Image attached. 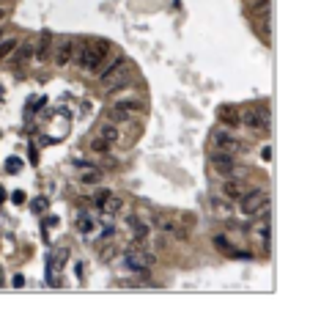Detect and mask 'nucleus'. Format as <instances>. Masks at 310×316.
<instances>
[{
	"mask_svg": "<svg viewBox=\"0 0 310 316\" xmlns=\"http://www.w3.org/2000/svg\"><path fill=\"white\" fill-rule=\"evenodd\" d=\"M143 110V102L140 99H124V102H113V107L107 110V121H116V124H121V121H132L134 113Z\"/></svg>",
	"mask_w": 310,
	"mask_h": 316,
	"instance_id": "obj_3",
	"label": "nucleus"
},
{
	"mask_svg": "<svg viewBox=\"0 0 310 316\" xmlns=\"http://www.w3.org/2000/svg\"><path fill=\"white\" fill-rule=\"evenodd\" d=\"M66 259H69V247H66V245L55 247V250H52L50 256H47V283H50V286H60L58 272L63 270Z\"/></svg>",
	"mask_w": 310,
	"mask_h": 316,
	"instance_id": "obj_4",
	"label": "nucleus"
},
{
	"mask_svg": "<svg viewBox=\"0 0 310 316\" xmlns=\"http://www.w3.org/2000/svg\"><path fill=\"white\" fill-rule=\"evenodd\" d=\"M33 50H36V47H33V42H22V47H17V55H14V60H17L19 66H22V64H28L30 55H33Z\"/></svg>",
	"mask_w": 310,
	"mask_h": 316,
	"instance_id": "obj_18",
	"label": "nucleus"
},
{
	"mask_svg": "<svg viewBox=\"0 0 310 316\" xmlns=\"http://www.w3.org/2000/svg\"><path fill=\"white\" fill-rule=\"evenodd\" d=\"M212 146L217 151H225V154H242L245 151V143H242L239 138H233L231 132H225V130H214L212 132Z\"/></svg>",
	"mask_w": 310,
	"mask_h": 316,
	"instance_id": "obj_7",
	"label": "nucleus"
},
{
	"mask_svg": "<svg viewBox=\"0 0 310 316\" xmlns=\"http://www.w3.org/2000/svg\"><path fill=\"white\" fill-rule=\"evenodd\" d=\"M6 198V193H3V187H0V201H3Z\"/></svg>",
	"mask_w": 310,
	"mask_h": 316,
	"instance_id": "obj_34",
	"label": "nucleus"
},
{
	"mask_svg": "<svg viewBox=\"0 0 310 316\" xmlns=\"http://www.w3.org/2000/svg\"><path fill=\"white\" fill-rule=\"evenodd\" d=\"M47 209V198H36V204H33V212H39V214H42Z\"/></svg>",
	"mask_w": 310,
	"mask_h": 316,
	"instance_id": "obj_29",
	"label": "nucleus"
},
{
	"mask_svg": "<svg viewBox=\"0 0 310 316\" xmlns=\"http://www.w3.org/2000/svg\"><path fill=\"white\" fill-rule=\"evenodd\" d=\"M157 228H159L162 234H167V237H179V239L187 237L184 226H181L176 217H167V214H159V217H157Z\"/></svg>",
	"mask_w": 310,
	"mask_h": 316,
	"instance_id": "obj_12",
	"label": "nucleus"
},
{
	"mask_svg": "<svg viewBox=\"0 0 310 316\" xmlns=\"http://www.w3.org/2000/svg\"><path fill=\"white\" fill-rule=\"evenodd\" d=\"M44 105H47V97H42V99H30V105H28V113H36V110H42Z\"/></svg>",
	"mask_w": 310,
	"mask_h": 316,
	"instance_id": "obj_28",
	"label": "nucleus"
},
{
	"mask_svg": "<svg viewBox=\"0 0 310 316\" xmlns=\"http://www.w3.org/2000/svg\"><path fill=\"white\" fill-rule=\"evenodd\" d=\"M11 283H14L17 289H22L25 286V278H22V275H14V280H11Z\"/></svg>",
	"mask_w": 310,
	"mask_h": 316,
	"instance_id": "obj_32",
	"label": "nucleus"
},
{
	"mask_svg": "<svg viewBox=\"0 0 310 316\" xmlns=\"http://www.w3.org/2000/svg\"><path fill=\"white\" fill-rule=\"evenodd\" d=\"M110 146H113V143H107V140H105V138H99V135L91 140V149H93V151H99V154L110 151Z\"/></svg>",
	"mask_w": 310,
	"mask_h": 316,
	"instance_id": "obj_25",
	"label": "nucleus"
},
{
	"mask_svg": "<svg viewBox=\"0 0 310 316\" xmlns=\"http://www.w3.org/2000/svg\"><path fill=\"white\" fill-rule=\"evenodd\" d=\"M110 42H85V44H80L77 50H80V55H77V66L83 72H93V69H99V66L105 64V58H107V52H110Z\"/></svg>",
	"mask_w": 310,
	"mask_h": 316,
	"instance_id": "obj_1",
	"label": "nucleus"
},
{
	"mask_svg": "<svg viewBox=\"0 0 310 316\" xmlns=\"http://www.w3.org/2000/svg\"><path fill=\"white\" fill-rule=\"evenodd\" d=\"M129 80H132V64L129 60H121V64H116L107 75H99V83H102V88L107 93H113V91H121V88H126L129 85Z\"/></svg>",
	"mask_w": 310,
	"mask_h": 316,
	"instance_id": "obj_2",
	"label": "nucleus"
},
{
	"mask_svg": "<svg viewBox=\"0 0 310 316\" xmlns=\"http://www.w3.org/2000/svg\"><path fill=\"white\" fill-rule=\"evenodd\" d=\"M6 3H9V0H0V6H6Z\"/></svg>",
	"mask_w": 310,
	"mask_h": 316,
	"instance_id": "obj_36",
	"label": "nucleus"
},
{
	"mask_svg": "<svg viewBox=\"0 0 310 316\" xmlns=\"http://www.w3.org/2000/svg\"><path fill=\"white\" fill-rule=\"evenodd\" d=\"M19 168H22V160H19V157H9V160H6V171H9V173H17Z\"/></svg>",
	"mask_w": 310,
	"mask_h": 316,
	"instance_id": "obj_26",
	"label": "nucleus"
},
{
	"mask_svg": "<svg viewBox=\"0 0 310 316\" xmlns=\"http://www.w3.org/2000/svg\"><path fill=\"white\" fill-rule=\"evenodd\" d=\"M124 267L129 272H143V270H148V267H154V256L146 253V250H129L124 256Z\"/></svg>",
	"mask_w": 310,
	"mask_h": 316,
	"instance_id": "obj_9",
	"label": "nucleus"
},
{
	"mask_svg": "<svg viewBox=\"0 0 310 316\" xmlns=\"http://www.w3.org/2000/svg\"><path fill=\"white\" fill-rule=\"evenodd\" d=\"M0 283H3V270H0Z\"/></svg>",
	"mask_w": 310,
	"mask_h": 316,
	"instance_id": "obj_35",
	"label": "nucleus"
},
{
	"mask_svg": "<svg viewBox=\"0 0 310 316\" xmlns=\"http://www.w3.org/2000/svg\"><path fill=\"white\" fill-rule=\"evenodd\" d=\"M9 14H11L9 6H0V22H3V19H9Z\"/></svg>",
	"mask_w": 310,
	"mask_h": 316,
	"instance_id": "obj_31",
	"label": "nucleus"
},
{
	"mask_svg": "<svg viewBox=\"0 0 310 316\" xmlns=\"http://www.w3.org/2000/svg\"><path fill=\"white\" fill-rule=\"evenodd\" d=\"M220 116L228 121V124H242V113L233 116V107H220Z\"/></svg>",
	"mask_w": 310,
	"mask_h": 316,
	"instance_id": "obj_24",
	"label": "nucleus"
},
{
	"mask_svg": "<svg viewBox=\"0 0 310 316\" xmlns=\"http://www.w3.org/2000/svg\"><path fill=\"white\" fill-rule=\"evenodd\" d=\"M264 206H269V196L264 190H250L245 198L239 201V212L245 214V217H255Z\"/></svg>",
	"mask_w": 310,
	"mask_h": 316,
	"instance_id": "obj_6",
	"label": "nucleus"
},
{
	"mask_svg": "<svg viewBox=\"0 0 310 316\" xmlns=\"http://www.w3.org/2000/svg\"><path fill=\"white\" fill-rule=\"evenodd\" d=\"M14 50H17V42H14V39H3V42H0V58H9Z\"/></svg>",
	"mask_w": 310,
	"mask_h": 316,
	"instance_id": "obj_23",
	"label": "nucleus"
},
{
	"mask_svg": "<svg viewBox=\"0 0 310 316\" xmlns=\"http://www.w3.org/2000/svg\"><path fill=\"white\" fill-rule=\"evenodd\" d=\"M113 259H116V245L102 242V247H99V261H102V264H110Z\"/></svg>",
	"mask_w": 310,
	"mask_h": 316,
	"instance_id": "obj_21",
	"label": "nucleus"
},
{
	"mask_svg": "<svg viewBox=\"0 0 310 316\" xmlns=\"http://www.w3.org/2000/svg\"><path fill=\"white\" fill-rule=\"evenodd\" d=\"M212 209H214V214H220V217H231V209H228V204H225V201H220V198L212 201Z\"/></svg>",
	"mask_w": 310,
	"mask_h": 316,
	"instance_id": "obj_22",
	"label": "nucleus"
},
{
	"mask_svg": "<svg viewBox=\"0 0 310 316\" xmlns=\"http://www.w3.org/2000/svg\"><path fill=\"white\" fill-rule=\"evenodd\" d=\"M242 124L247 130H269V110L266 105H253L242 110Z\"/></svg>",
	"mask_w": 310,
	"mask_h": 316,
	"instance_id": "obj_5",
	"label": "nucleus"
},
{
	"mask_svg": "<svg viewBox=\"0 0 310 316\" xmlns=\"http://www.w3.org/2000/svg\"><path fill=\"white\" fill-rule=\"evenodd\" d=\"M261 157H264V160H272V146H264V151H261Z\"/></svg>",
	"mask_w": 310,
	"mask_h": 316,
	"instance_id": "obj_33",
	"label": "nucleus"
},
{
	"mask_svg": "<svg viewBox=\"0 0 310 316\" xmlns=\"http://www.w3.org/2000/svg\"><path fill=\"white\" fill-rule=\"evenodd\" d=\"M102 212H105V217H113V214H118L121 212V206H124V201H121L118 196H110L107 201H102Z\"/></svg>",
	"mask_w": 310,
	"mask_h": 316,
	"instance_id": "obj_17",
	"label": "nucleus"
},
{
	"mask_svg": "<svg viewBox=\"0 0 310 316\" xmlns=\"http://www.w3.org/2000/svg\"><path fill=\"white\" fill-rule=\"evenodd\" d=\"M96 135L105 138L107 143H118V135H121V132H118V124H116V121H107V124H102V127L96 130Z\"/></svg>",
	"mask_w": 310,
	"mask_h": 316,
	"instance_id": "obj_13",
	"label": "nucleus"
},
{
	"mask_svg": "<svg viewBox=\"0 0 310 316\" xmlns=\"http://www.w3.org/2000/svg\"><path fill=\"white\" fill-rule=\"evenodd\" d=\"M220 193L225 198H231V201H242L247 196V184H245V179H236V176H228L225 181H222V187H220Z\"/></svg>",
	"mask_w": 310,
	"mask_h": 316,
	"instance_id": "obj_10",
	"label": "nucleus"
},
{
	"mask_svg": "<svg viewBox=\"0 0 310 316\" xmlns=\"http://www.w3.org/2000/svg\"><path fill=\"white\" fill-rule=\"evenodd\" d=\"M50 50H52V33H50V30H44V33H42V39H39V47H36V58H39V60H47Z\"/></svg>",
	"mask_w": 310,
	"mask_h": 316,
	"instance_id": "obj_16",
	"label": "nucleus"
},
{
	"mask_svg": "<svg viewBox=\"0 0 310 316\" xmlns=\"http://www.w3.org/2000/svg\"><path fill=\"white\" fill-rule=\"evenodd\" d=\"M11 201H14V204H25V193H22V190L11 193Z\"/></svg>",
	"mask_w": 310,
	"mask_h": 316,
	"instance_id": "obj_30",
	"label": "nucleus"
},
{
	"mask_svg": "<svg viewBox=\"0 0 310 316\" xmlns=\"http://www.w3.org/2000/svg\"><path fill=\"white\" fill-rule=\"evenodd\" d=\"M209 163H212V168L220 173V176H233V171H236V154H225V151H212V157H209Z\"/></svg>",
	"mask_w": 310,
	"mask_h": 316,
	"instance_id": "obj_8",
	"label": "nucleus"
},
{
	"mask_svg": "<svg viewBox=\"0 0 310 316\" xmlns=\"http://www.w3.org/2000/svg\"><path fill=\"white\" fill-rule=\"evenodd\" d=\"M212 242H214V247H217V250L225 253V256H231V253L236 250V247L231 245V239H228L225 234H214V239H212Z\"/></svg>",
	"mask_w": 310,
	"mask_h": 316,
	"instance_id": "obj_19",
	"label": "nucleus"
},
{
	"mask_svg": "<svg viewBox=\"0 0 310 316\" xmlns=\"http://www.w3.org/2000/svg\"><path fill=\"white\" fill-rule=\"evenodd\" d=\"M269 3H272V0H253V9L261 11L264 17H269Z\"/></svg>",
	"mask_w": 310,
	"mask_h": 316,
	"instance_id": "obj_27",
	"label": "nucleus"
},
{
	"mask_svg": "<svg viewBox=\"0 0 310 316\" xmlns=\"http://www.w3.org/2000/svg\"><path fill=\"white\" fill-rule=\"evenodd\" d=\"M52 50H55V66L58 69H63L66 64H69L72 60V55H74V42L72 39H55V47H52Z\"/></svg>",
	"mask_w": 310,
	"mask_h": 316,
	"instance_id": "obj_11",
	"label": "nucleus"
},
{
	"mask_svg": "<svg viewBox=\"0 0 310 316\" xmlns=\"http://www.w3.org/2000/svg\"><path fill=\"white\" fill-rule=\"evenodd\" d=\"M80 181H83V184H99V181H102V171H96V168H85V171L80 173Z\"/></svg>",
	"mask_w": 310,
	"mask_h": 316,
	"instance_id": "obj_20",
	"label": "nucleus"
},
{
	"mask_svg": "<svg viewBox=\"0 0 310 316\" xmlns=\"http://www.w3.org/2000/svg\"><path fill=\"white\" fill-rule=\"evenodd\" d=\"M126 223H129V234H132L137 242H143V239L148 237V223H143V220H137V217H129Z\"/></svg>",
	"mask_w": 310,
	"mask_h": 316,
	"instance_id": "obj_15",
	"label": "nucleus"
},
{
	"mask_svg": "<svg viewBox=\"0 0 310 316\" xmlns=\"http://www.w3.org/2000/svg\"><path fill=\"white\" fill-rule=\"evenodd\" d=\"M77 231L88 237V234L96 231V220H93L88 212H77Z\"/></svg>",
	"mask_w": 310,
	"mask_h": 316,
	"instance_id": "obj_14",
	"label": "nucleus"
}]
</instances>
